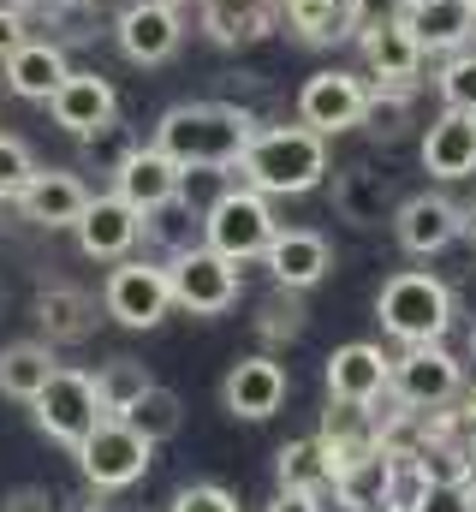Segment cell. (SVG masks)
<instances>
[{
    "label": "cell",
    "instance_id": "obj_1",
    "mask_svg": "<svg viewBox=\"0 0 476 512\" xmlns=\"http://www.w3.org/2000/svg\"><path fill=\"white\" fill-rule=\"evenodd\" d=\"M256 114L238 108V102H173L161 120H155V137L185 173H227L238 167V155L250 149L256 137Z\"/></svg>",
    "mask_w": 476,
    "mask_h": 512
},
{
    "label": "cell",
    "instance_id": "obj_2",
    "mask_svg": "<svg viewBox=\"0 0 476 512\" xmlns=\"http://www.w3.org/2000/svg\"><path fill=\"white\" fill-rule=\"evenodd\" d=\"M238 179L256 185L262 197H304L328 179V137L298 126H262L250 149L238 155Z\"/></svg>",
    "mask_w": 476,
    "mask_h": 512
},
{
    "label": "cell",
    "instance_id": "obj_3",
    "mask_svg": "<svg viewBox=\"0 0 476 512\" xmlns=\"http://www.w3.org/2000/svg\"><path fill=\"white\" fill-rule=\"evenodd\" d=\"M375 316L399 346H435L453 328V286L435 280L429 268H399L393 280H381L375 292Z\"/></svg>",
    "mask_w": 476,
    "mask_h": 512
},
{
    "label": "cell",
    "instance_id": "obj_4",
    "mask_svg": "<svg viewBox=\"0 0 476 512\" xmlns=\"http://www.w3.org/2000/svg\"><path fill=\"white\" fill-rule=\"evenodd\" d=\"M274 233H280V221H274V209H268V197L256 191V185H227L209 209H203V245H215L221 256H233V262H256V256L274 245Z\"/></svg>",
    "mask_w": 476,
    "mask_h": 512
},
{
    "label": "cell",
    "instance_id": "obj_5",
    "mask_svg": "<svg viewBox=\"0 0 476 512\" xmlns=\"http://www.w3.org/2000/svg\"><path fill=\"white\" fill-rule=\"evenodd\" d=\"M167 286L173 304L191 316H227L238 304V262L221 256L215 245H185L167 256Z\"/></svg>",
    "mask_w": 476,
    "mask_h": 512
},
{
    "label": "cell",
    "instance_id": "obj_6",
    "mask_svg": "<svg viewBox=\"0 0 476 512\" xmlns=\"http://www.w3.org/2000/svg\"><path fill=\"white\" fill-rule=\"evenodd\" d=\"M30 411H36V429L48 435V441H60V447H84V435L102 423V399H96V376H84V370H54V382L42 387L36 399H30Z\"/></svg>",
    "mask_w": 476,
    "mask_h": 512
},
{
    "label": "cell",
    "instance_id": "obj_7",
    "mask_svg": "<svg viewBox=\"0 0 476 512\" xmlns=\"http://www.w3.org/2000/svg\"><path fill=\"white\" fill-rule=\"evenodd\" d=\"M149 453H155V441H143L125 417H102L78 447V471L90 489H131L149 471Z\"/></svg>",
    "mask_w": 476,
    "mask_h": 512
},
{
    "label": "cell",
    "instance_id": "obj_8",
    "mask_svg": "<svg viewBox=\"0 0 476 512\" xmlns=\"http://www.w3.org/2000/svg\"><path fill=\"white\" fill-rule=\"evenodd\" d=\"M387 393L399 405H411V411H441V405H453L465 393V370L441 340L435 346H405L393 358V387Z\"/></svg>",
    "mask_w": 476,
    "mask_h": 512
},
{
    "label": "cell",
    "instance_id": "obj_9",
    "mask_svg": "<svg viewBox=\"0 0 476 512\" xmlns=\"http://www.w3.org/2000/svg\"><path fill=\"white\" fill-rule=\"evenodd\" d=\"M102 310L114 316L119 328H155V322L173 310L167 262H137V256L114 262V274H108V286H102Z\"/></svg>",
    "mask_w": 476,
    "mask_h": 512
},
{
    "label": "cell",
    "instance_id": "obj_10",
    "mask_svg": "<svg viewBox=\"0 0 476 512\" xmlns=\"http://www.w3.org/2000/svg\"><path fill=\"white\" fill-rule=\"evenodd\" d=\"M363 102H369V78L363 72H310L304 90H298V120L322 137H340V131L363 126Z\"/></svg>",
    "mask_w": 476,
    "mask_h": 512
},
{
    "label": "cell",
    "instance_id": "obj_11",
    "mask_svg": "<svg viewBox=\"0 0 476 512\" xmlns=\"http://www.w3.org/2000/svg\"><path fill=\"white\" fill-rule=\"evenodd\" d=\"M114 42L131 66H167L185 42V24H179V6L167 0H131L114 18Z\"/></svg>",
    "mask_w": 476,
    "mask_h": 512
},
{
    "label": "cell",
    "instance_id": "obj_12",
    "mask_svg": "<svg viewBox=\"0 0 476 512\" xmlns=\"http://www.w3.org/2000/svg\"><path fill=\"white\" fill-rule=\"evenodd\" d=\"M393 239L405 256H441L453 239H465V209L441 191H417L393 209Z\"/></svg>",
    "mask_w": 476,
    "mask_h": 512
},
{
    "label": "cell",
    "instance_id": "obj_13",
    "mask_svg": "<svg viewBox=\"0 0 476 512\" xmlns=\"http://www.w3.org/2000/svg\"><path fill=\"white\" fill-rule=\"evenodd\" d=\"M114 191L131 209L155 215V209H167L173 197H185V167H179L161 143H137V149L114 167Z\"/></svg>",
    "mask_w": 476,
    "mask_h": 512
},
{
    "label": "cell",
    "instance_id": "obj_14",
    "mask_svg": "<svg viewBox=\"0 0 476 512\" xmlns=\"http://www.w3.org/2000/svg\"><path fill=\"white\" fill-rule=\"evenodd\" d=\"M78 251L90 256V262H125L131 245L143 239V209H131L119 191L108 197H90V209L78 215Z\"/></svg>",
    "mask_w": 476,
    "mask_h": 512
},
{
    "label": "cell",
    "instance_id": "obj_15",
    "mask_svg": "<svg viewBox=\"0 0 476 512\" xmlns=\"http://www.w3.org/2000/svg\"><path fill=\"white\" fill-rule=\"evenodd\" d=\"M48 114L66 137H90L119 120V96L102 72H66V84L48 96Z\"/></svg>",
    "mask_w": 476,
    "mask_h": 512
},
{
    "label": "cell",
    "instance_id": "obj_16",
    "mask_svg": "<svg viewBox=\"0 0 476 512\" xmlns=\"http://www.w3.org/2000/svg\"><path fill=\"white\" fill-rule=\"evenodd\" d=\"M18 209H24V221H36V227H78V215L90 209V185L72 173V167H36L30 173V185L18 191Z\"/></svg>",
    "mask_w": 476,
    "mask_h": 512
},
{
    "label": "cell",
    "instance_id": "obj_17",
    "mask_svg": "<svg viewBox=\"0 0 476 512\" xmlns=\"http://www.w3.org/2000/svg\"><path fill=\"white\" fill-rule=\"evenodd\" d=\"M221 405H227L233 417H244V423L274 417V411L286 405V370H280L268 352L238 358L233 370H227V382H221Z\"/></svg>",
    "mask_w": 476,
    "mask_h": 512
},
{
    "label": "cell",
    "instance_id": "obj_18",
    "mask_svg": "<svg viewBox=\"0 0 476 512\" xmlns=\"http://www.w3.org/2000/svg\"><path fill=\"white\" fill-rule=\"evenodd\" d=\"M423 173H435L441 185H459L476 173V114L441 108L423 131Z\"/></svg>",
    "mask_w": 476,
    "mask_h": 512
},
{
    "label": "cell",
    "instance_id": "obj_19",
    "mask_svg": "<svg viewBox=\"0 0 476 512\" xmlns=\"http://www.w3.org/2000/svg\"><path fill=\"white\" fill-rule=\"evenodd\" d=\"M262 262H268L274 286L310 292L316 280H328V268H334V251H328V239H322L316 227H280V233H274V245L262 251Z\"/></svg>",
    "mask_w": 476,
    "mask_h": 512
},
{
    "label": "cell",
    "instance_id": "obj_20",
    "mask_svg": "<svg viewBox=\"0 0 476 512\" xmlns=\"http://www.w3.org/2000/svg\"><path fill=\"white\" fill-rule=\"evenodd\" d=\"M387 387H393V358L369 340H352L328 358V393L346 405H375V399H387Z\"/></svg>",
    "mask_w": 476,
    "mask_h": 512
},
{
    "label": "cell",
    "instance_id": "obj_21",
    "mask_svg": "<svg viewBox=\"0 0 476 512\" xmlns=\"http://www.w3.org/2000/svg\"><path fill=\"white\" fill-rule=\"evenodd\" d=\"M357 48H363V78L369 84H417V72H423V42L411 36V24H381V30H363L357 36Z\"/></svg>",
    "mask_w": 476,
    "mask_h": 512
},
{
    "label": "cell",
    "instance_id": "obj_22",
    "mask_svg": "<svg viewBox=\"0 0 476 512\" xmlns=\"http://www.w3.org/2000/svg\"><path fill=\"white\" fill-rule=\"evenodd\" d=\"M6 66V90L18 96V102H48L60 84H66V48L60 42H48V36H30L18 54H6L0 60Z\"/></svg>",
    "mask_w": 476,
    "mask_h": 512
},
{
    "label": "cell",
    "instance_id": "obj_23",
    "mask_svg": "<svg viewBox=\"0 0 476 512\" xmlns=\"http://www.w3.org/2000/svg\"><path fill=\"white\" fill-rule=\"evenodd\" d=\"M405 24L423 42V54H459L476 36V0H411Z\"/></svg>",
    "mask_w": 476,
    "mask_h": 512
},
{
    "label": "cell",
    "instance_id": "obj_24",
    "mask_svg": "<svg viewBox=\"0 0 476 512\" xmlns=\"http://www.w3.org/2000/svg\"><path fill=\"white\" fill-rule=\"evenodd\" d=\"M280 24L274 0H203V36L215 48H250Z\"/></svg>",
    "mask_w": 476,
    "mask_h": 512
},
{
    "label": "cell",
    "instance_id": "obj_25",
    "mask_svg": "<svg viewBox=\"0 0 476 512\" xmlns=\"http://www.w3.org/2000/svg\"><path fill=\"white\" fill-rule=\"evenodd\" d=\"M36 322H42L48 346H84V340L96 334V298L78 292V286H42Z\"/></svg>",
    "mask_w": 476,
    "mask_h": 512
},
{
    "label": "cell",
    "instance_id": "obj_26",
    "mask_svg": "<svg viewBox=\"0 0 476 512\" xmlns=\"http://www.w3.org/2000/svg\"><path fill=\"white\" fill-rule=\"evenodd\" d=\"M280 24L310 48H334L352 36V6L346 0H280Z\"/></svg>",
    "mask_w": 476,
    "mask_h": 512
},
{
    "label": "cell",
    "instance_id": "obj_27",
    "mask_svg": "<svg viewBox=\"0 0 476 512\" xmlns=\"http://www.w3.org/2000/svg\"><path fill=\"white\" fill-rule=\"evenodd\" d=\"M54 370H60V364H54V346H48V340H18V346L0 352V393L30 405L42 387L54 382Z\"/></svg>",
    "mask_w": 476,
    "mask_h": 512
},
{
    "label": "cell",
    "instance_id": "obj_28",
    "mask_svg": "<svg viewBox=\"0 0 476 512\" xmlns=\"http://www.w3.org/2000/svg\"><path fill=\"white\" fill-rule=\"evenodd\" d=\"M334 209H340L346 221H357V227L393 221V209H387V179H381V173H369L363 161L340 167V173H334Z\"/></svg>",
    "mask_w": 476,
    "mask_h": 512
},
{
    "label": "cell",
    "instance_id": "obj_29",
    "mask_svg": "<svg viewBox=\"0 0 476 512\" xmlns=\"http://www.w3.org/2000/svg\"><path fill=\"white\" fill-rule=\"evenodd\" d=\"M274 471H280V489H310V495L334 489V465H328V447H322V435L286 441V447L274 453Z\"/></svg>",
    "mask_w": 476,
    "mask_h": 512
},
{
    "label": "cell",
    "instance_id": "obj_30",
    "mask_svg": "<svg viewBox=\"0 0 476 512\" xmlns=\"http://www.w3.org/2000/svg\"><path fill=\"white\" fill-rule=\"evenodd\" d=\"M411 114H417V102H411V90L405 84H369V102H363V126L375 143H399L405 126H411Z\"/></svg>",
    "mask_w": 476,
    "mask_h": 512
},
{
    "label": "cell",
    "instance_id": "obj_31",
    "mask_svg": "<svg viewBox=\"0 0 476 512\" xmlns=\"http://www.w3.org/2000/svg\"><path fill=\"white\" fill-rule=\"evenodd\" d=\"M155 387V376L137 364V358H108L102 370H96V399H102V417H125L143 393Z\"/></svg>",
    "mask_w": 476,
    "mask_h": 512
},
{
    "label": "cell",
    "instance_id": "obj_32",
    "mask_svg": "<svg viewBox=\"0 0 476 512\" xmlns=\"http://www.w3.org/2000/svg\"><path fill=\"white\" fill-rule=\"evenodd\" d=\"M125 423H131L143 441H155V447H161V441H173V435H179V423H185V399H179L173 387L155 382L137 405H131V411H125Z\"/></svg>",
    "mask_w": 476,
    "mask_h": 512
},
{
    "label": "cell",
    "instance_id": "obj_33",
    "mask_svg": "<svg viewBox=\"0 0 476 512\" xmlns=\"http://www.w3.org/2000/svg\"><path fill=\"white\" fill-rule=\"evenodd\" d=\"M256 334H262L268 346H280V340H298V334H304V292H292V286H274V292L262 298V310H256Z\"/></svg>",
    "mask_w": 476,
    "mask_h": 512
},
{
    "label": "cell",
    "instance_id": "obj_34",
    "mask_svg": "<svg viewBox=\"0 0 476 512\" xmlns=\"http://www.w3.org/2000/svg\"><path fill=\"white\" fill-rule=\"evenodd\" d=\"M435 90H441V108L476 114V48L471 54H447V66L435 72Z\"/></svg>",
    "mask_w": 476,
    "mask_h": 512
},
{
    "label": "cell",
    "instance_id": "obj_35",
    "mask_svg": "<svg viewBox=\"0 0 476 512\" xmlns=\"http://www.w3.org/2000/svg\"><path fill=\"white\" fill-rule=\"evenodd\" d=\"M30 173H36L30 143L12 137V131H0V203H18V191L30 185Z\"/></svg>",
    "mask_w": 476,
    "mask_h": 512
},
{
    "label": "cell",
    "instance_id": "obj_36",
    "mask_svg": "<svg viewBox=\"0 0 476 512\" xmlns=\"http://www.w3.org/2000/svg\"><path fill=\"white\" fill-rule=\"evenodd\" d=\"M84 149H90V161H96V167H108V173H114V167L131 155V149H137V143H131V131L114 120V126L90 131V137H84Z\"/></svg>",
    "mask_w": 476,
    "mask_h": 512
},
{
    "label": "cell",
    "instance_id": "obj_37",
    "mask_svg": "<svg viewBox=\"0 0 476 512\" xmlns=\"http://www.w3.org/2000/svg\"><path fill=\"white\" fill-rule=\"evenodd\" d=\"M346 6H352V36L381 30V24H405V12H411V0H346Z\"/></svg>",
    "mask_w": 476,
    "mask_h": 512
},
{
    "label": "cell",
    "instance_id": "obj_38",
    "mask_svg": "<svg viewBox=\"0 0 476 512\" xmlns=\"http://www.w3.org/2000/svg\"><path fill=\"white\" fill-rule=\"evenodd\" d=\"M167 512H238V501L227 495V489H215V483H191V489L173 495Z\"/></svg>",
    "mask_w": 476,
    "mask_h": 512
},
{
    "label": "cell",
    "instance_id": "obj_39",
    "mask_svg": "<svg viewBox=\"0 0 476 512\" xmlns=\"http://www.w3.org/2000/svg\"><path fill=\"white\" fill-rule=\"evenodd\" d=\"M30 42V12L24 6H12V0H0V60L6 54H18Z\"/></svg>",
    "mask_w": 476,
    "mask_h": 512
},
{
    "label": "cell",
    "instance_id": "obj_40",
    "mask_svg": "<svg viewBox=\"0 0 476 512\" xmlns=\"http://www.w3.org/2000/svg\"><path fill=\"white\" fill-rule=\"evenodd\" d=\"M268 512H322V495H310V489H280Z\"/></svg>",
    "mask_w": 476,
    "mask_h": 512
},
{
    "label": "cell",
    "instance_id": "obj_41",
    "mask_svg": "<svg viewBox=\"0 0 476 512\" xmlns=\"http://www.w3.org/2000/svg\"><path fill=\"white\" fill-rule=\"evenodd\" d=\"M423 512H476V501L465 495V489H429Z\"/></svg>",
    "mask_w": 476,
    "mask_h": 512
},
{
    "label": "cell",
    "instance_id": "obj_42",
    "mask_svg": "<svg viewBox=\"0 0 476 512\" xmlns=\"http://www.w3.org/2000/svg\"><path fill=\"white\" fill-rule=\"evenodd\" d=\"M6 512H54V495H48V489H18V495L6 501Z\"/></svg>",
    "mask_w": 476,
    "mask_h": 512
},
{
    "label": "cell",
    "instance_id": "obj_43",
    "mask_svg": "<svg viewBox=\"0 0 476 512\" xmlns=\"http://www.w3.org/2000/svg\"><path fill=\"white\" fill-rule=\"evenodd\" d=\"M459 304H471V310H476V268L459 280V286H453V310H459Z\"/></svg>",
    "mask_w": 476,
    "mask_h": 512
},
{
    "label": "cell",
    "instance_id": "obj_44",
    "mask_svg": "<svg viewBox=\"0 0 476 512\" xmlns=\"http://www.w3.org/2000/svg\"><path fill=\"white\" fill-rule=\"evenodd\" d=\"M459 489H465V495L476 501V441L465 447V477H459Z\"/></svg>",
    "mask_w": 476,
    "mask_h": 512
},
{
    "label": "cell",
    "instance_id": "obj_45",
    "mask_svg": "<svg viewBox=\"0 0 476 512\" xmlns=\"http://www.w3.org/2000/svg\"><path fill=\"white\" fill-rule=\"evenodd\" d=\"M465 239L476 245V203H465Z\"/></svg>",
    "mask_w": 476,
    "mask_h": 512
},
{
    "label": "cell",
    "instance_id": "obj_46",
    "mask_svg": "<svg viewBox=\"0 0 476 512\" xmlns=\"http://www.w3.org/2000/svg\"><path fill=\"white\" fill-rule=\"evenodd\" d=\"M357 512H399V507H387V501H375V507H357Z\"/></svg>",
    "mask_w": 476,
    "mask_h": 512
},
{
    "label": "cell",
    "instance_id": "obj_47",
    "mask_svg": "<svg viewBox=\"0 0 476 512\" xmlns=\"http://www.w3.org/2000/svg\"><path fill=\"white\" fill-rule=\"evenodd\" d=\"M471 358H476V322H471Z\"/></svg>",
    "mask_w": 476,
    "mask_h": 512
},
{
    "label": "cell",
    "instance_id": "obj_48",
    "mask_svg": "<svg viewBox=\"0 0 476 512\" xmlns=\"http://www.w3.org/2000/svg\"><path fill=\"white\" fill-rule=\"evenodd\" d=\"M0 310H6V286H0Z\"/></svg>",
    "mask_w": 476,
    "mask_h": 512
},
{
    "label": "cell",
    "instance_id": "obj_49",
    "mask_svg": "<svg viewBox=\"0 0 476 512\" xmlns=\"http://www.w3.org/2000/svg\"><path fill=\"white\" fill-rule=\"evenodd\" d=\"M167 6H191V0H167Z\"/></svg>",
    "mask_w": 476,
    "mask_h": 512
},
{
    "label": "cell",
    "instance_id": "obj_50",
    "mask_svg": "<svg viewBox=\"0 0 476 512\" xmlns=\"http://www.w3.org/2000/svg\"><path fill=\"white\" fill-rule=\"evenodd\" d=\"M125 512H143V507H125Z\"/></svg>",
    "mask_w": 476,
    "mask_h": 512
},
{
    "label": "cell",
    "instance_id": "obj_51",
    "mask_svg": "<svg viewBox=\"0 0 476 512\" xmlns=\"http://www.w3.org/2000/svg\"><path fill=\"white\" fill-rule=\"evenodd\" d=\"M471 48H476V36H471Z\"/></svg>",
    "mask_w": 476,
    "mask_h": 512
}]
</instances>
